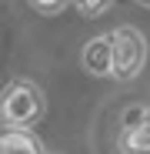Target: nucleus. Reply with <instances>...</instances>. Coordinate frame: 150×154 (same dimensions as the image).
Returning <instances> with one entry per match:
<instances>
[{
    "label": "nucleus",
    "mask_w": 150,
    "mask_h": 154,
    "mask_svg": "<svg viewBox=\"0 0 150 154\" xmlns=\"http://www.w3.org/2000/svg\"><path fill=\"white\" fill-rule=\"evenodd\" d=\"M0 154H43V151L30 131H4L0 134Z\"/></svg>",
    "instance_id": "obj_5"
},
{
    "label": "nucleus",
    "mask_w": 150,
    "mask_h": 154,
    "mask_svg": "<svg viewBox=\"0 0 150 154\" xmlns=\"http://www.w3.org/2000/svg\"><path fill=\"white\" fill-rule=\"evenodd\" d=\"M84 67L93 77H110V70H113L110 34H100V37H90L87 40V47H84Z\"/></svg>",
    "instance_id": "obj_4"
},
{
    "label": "nucleus",
    "mask_w": 150,
    "mask_h": 154,
    "mask_svg": "<svg viewBox=\"0 0 150 154\" xmlns=\"http://www.w3.org/2000/svg\"><path fill=\"white\" fill-rule=\"evenodd\" d=\"M110 4H113V0H73V7H77L84 17H97V14H104Z\"/></svg>",
    "instance_id": "obj_6"
},
{
    "label": "nucleus",
    "mask_w": 150,
    "mask_h": 154,
    "mask_svg": "<svg viewBox=\"0 0 150 154\" xmlns=\"http://www.w3.org/2000/svg\"><path fill=\"white\" fill-rule=\"evenodd\" d=\"M140 4H143V7H150V0H140Z\"/></svg>",
    "instance_id": "obj_8"
},
{
    "label": "nucleus",
    "mask_w": 150,
    "mask_h": 154,
    "mask_svg": "<svg viewBox=\"0 0 150 154\" xmlns=\"http://www.w3.org/2000/svg\"><path fill=\"white\" fill-rule=\"evenodd\" d=\"M43 111H47V100L40 87L30 81H13L0 94V124L7 131H30L43 117Z\"/></svg>",
    "instance_id": "obj_1"
},
{
    "label": "nucleus",
    "mask_w": 150,
    "mask_h": 154,
    "mask_svg": "<svg viewBox=\"0 0 150 154\" xmlns=\"http://www.w3.org/2000/svg\"><path fill=\"white\" fill-rule=\"evenodd\" d=\"M67 4H70V0H30V7H34L37 14H47V17L60 14V10H63Z\"/></svg>",
    "instance_id": "obj_7"
},
{
    "label": "nucleus",
    "mask_w": 150,
    "mask_h": 154,
    "mask_svg": "<svg viewBox=\"0 0 150 154\" xmlns=\"http://www.w3.org/2000/svg\"><path fill=\"white\" fill-rule=\"evenodd\" d=\"M127 131L120 134L123 154H150V107H137L123 117Z\"/></svg>",
    "instance_id": "obj_3"
},
{
    "label": "nucleus",
    "mask_w": 150,
    "mask_h": 154,
    "mask_svg": "<svg viewBox=\"0 0 150 154\" xmlns=\"http://www.w3.org/2000/svg\"><path fill=\"white\" fill-rule=\"evenodd\" d=\"M110 50H113V70L110 77L117 81H134L143 70L147 60V40L137 27H117L110 30Z\"/></svg>",
    "instance_id": "obj_2"
}]
</instances>
